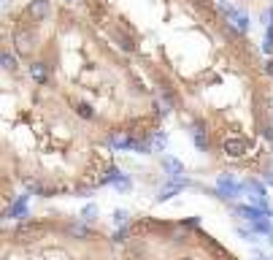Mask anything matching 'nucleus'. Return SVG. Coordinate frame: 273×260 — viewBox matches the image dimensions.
Wrapping results in <instances>:
<instances>
[{
    "label": "nucleus",
    "instance_id": "obj_1",
    "mask_svg": "<svg viewBox=\"0 0 273 260\" xmlns=\"http://www.w3.org/2000/svg\"><path fill=\"white\" fill-rule=\"evenodd\" d=\"M44 233H46V225L44 222H30V219H25V222L16 225L14 239L16 241H38Z\"/></svg>",
    "mask_w": 273,
    "mask_h": 260
},
{
    "label": "nucleus",
    "instance_id": "obj_2",
    "mask_svg": "<svg viewBox=\"0 0 273 260\" xmlns=\"http://www.w3.org/2000/svg\"><path fill=\"white\" fill-rule=\"evenodd\" d=\"M235 214H241L243 219H249V222H254V219H263L265 217V211L260 209H254V206H235Z\"/></svg>",
    "mask_w": 273,
    "mask_h": 260
},
{
    "label": "nucleus",
    "instance_id": "obj_3",
    "mask_svg": "<svg viewBox=\"0 0 273 260\" xmlns=\"http://www.w3.org/2000/svg\"><path fill=\"white\" fill-rule=\"evenodd\" d=\"M22 214H27V193L19 195V198L8 206V217H22Z\"/></svg>",
    "mask_w": 273,
    "mask_h": 260
},
{
    "label": "nucleus",
    "instance_id": "obj_4",
    "mask_svg": "<svg viewBox=\"0 0 273 260\" xmlns=\"http://www.w3.org/2000/svg\"><path fill=\"white\" fill-rule=\"evenodd\" d=\"M154 228H157V222H152V219H138V222L130 225L133 236H143V233H149V230H154Z\"/></svg>",
    "mask_w": 273,
    "mask_h": 260
},
{
    "label": "nucleus",
    "instance_id": "obj_5",
    "mask_svg": "<svg viewBox=\"0 0 273 260\" xmlns=\"http://www.w3.org/2000/svg\"><path fill=\"white\" fill-rule=\"evenodd\" d=\"M65 233L68 236H76V239H90V228H87V225H81V222L65 225Z\"/></svg>",
    "mask_w": 273,
    "mask_h": 260
},
{
    "label": "nucleus",
    "instance_id": "obj_6",
    "mask_svg": "<svg viewBox=\"0 0 273 260\" xmlns=\"http://www.w3.org/2000/svg\"><path fill=\"white\" fill-rule=\"evenodd\" d=\"M252 230H254V233H265V236H271V233H273V228H271L268 217H263V219H254V222H252Z\"/></svg>",
    "mask_w": 273,
    "mask_h": 260
},
{
    "label": "nucleus",
    "instance_id": "obj_7",
    "mask_svg": "<svg viewBox=\"0 0 273 260\" xmlns=\"http://www.w3.org/2000/svg\"><path fill=\"white\" fill-rule=\"evenodd\" d=\"M81 219H84V222H92V219L97 217V206L95 204H87L84 209H81V214H79Z\"/></svg>",
    "mask_w": 273,
    "mask_h": 260
},
{
    "label": "nucleus",
    "instance_id": "obj_8",
    "mask_svg": "<svg viewBox=\"0 0 273 260\" xmlns=\"http://www.w3.org/2000/svg\"><path fill=\"white\" fill-rule=\"evenodd\" d=\"M162 165H165L173 176H179V173H182V163H179V160H173V157H165V160H162Z\"/></svg>",
    "mask_w": 273,
    "mask_h": 260
},
{
    "label": "nucleus",
    "instance_id": "obj_9",
    "mask_svg": "<svg viewBox=\"0 0 273 260\" xmlns=\"http://www.w3.org/2000/svg\"><path fill=\"white\" fill-rule=\"evenodd\" d=\"M111 217H114V225H119V228H122V225H125V222H127V217H130V214H127V211H125V209H117V211H114V214H111Z\"/></svg>",
    "mask_w": 273,
    "mask_h": 260
},
{
    "label": "nucleus",
    "instance_id": "obj_10",
    "mask_svg": "<svg viewBox=\"0 0 273 260\" xmlns=\"http://www.w3.org/2000/svg\"><path fill=\"white\" fill-rule=\"evenodd\" d=\"M184 225H187V228H200V217H192V219H187V222H184Z\"/></svg>",
    "mask_w": 273,
    "mask_h": 260
},
{
    "label": "nucleus",
    "instance_id": "obj_11",
    "mask_svg": "<svg viewBox=\"0 0 273 260\" xmlns=\"http://www.w3.org/2000/svg\"><path fill=\"white\" fill-rule=\"evenodd\" d=\"M271 25H273V22H271Z\"/></svg>",
    "mask_w": 273,
    "mask_h": 260
},
{
    "label": "nucleus",
    "instance_id": "obj_12",
    "mask_svg": "<svg viewBox=\"0 0 273 260\" xmlns=\"http://www.w3.org/2000/svg\"><path fill=\"white\" fill-rule=\"evenodd\" d=\"M271 260H273V258H271Z\"/></svg>",
    "mask_w": 273,
    "mask_h": 260
}]
</instances>
